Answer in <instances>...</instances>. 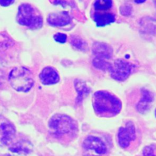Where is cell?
Listing matches in <instances>:
<instances>
[{
  "label": "cell",
  "mask_w": 156,
  "mask_h": 156,
  "mask_svg": "<svg viewBox=\"0 0 156 156\" xmlns=\"http://www.w3.org/2000/svg\"><path fill=\"white\" fill-rule=\"evenodd\" d=\"M93 106L98 116L112 117L120 112L122 103L118 98L111 93L98 91L93 96Z\"/></svg>",
  "instance_id": "6da1fadb"
},
{
  "label": "cell",
  "mask_w": 156,
  "mask_h": 156,
  "mask_svg": "<svg viewBox=\"0 0 156 156\" xmlns=\"http://www.w3.org/2000/svg\"><path fill=\"white\" fill-rule=\"evenodd\" d=\"M16 20L20 25L31 29H38L43 26V17L41 13L29 4H23L19 6Z\"/></svg>",
  "instance_id": "7a4b0ae2"
},
{
  "label": "cell",
  "mask_w": 156,
  "mask_h": 156,
  "mask_svg": "<svg viewBox=\"0 0 156 156\" xmlns=\"http://www.w3.org/2000/svg\"><path fill=\"white\" fill-rule=\"evenodd\" d=\"M9 82L17 91L27 92L34 85V77L32 72L26 67H15L9 73Z\"/></svg>",
  "instance_id": "3957f363"
},
{
  "label": "cell",
  "mask_w": 156,
  "mask_h": 156,
  "mask_svg": "<svg viewBox=\"0 0 156 156\" xmlns=\"http://www.w3.org/2000/svg\"><path fill=\"white\" fill-rule=\"evenodd\" d=\"M49 128L52 134L60 136L74 132L77 125L71 117L65 115L57 114L50 119Z\"/></svg>",
  "instance_id": "277c9868"
},
{
  "label": "cell",
  "mask_w": 156,
  "mask_h": 156,
  "mask_svg": "<svg viewBox=\"0 0 156 156\" xmlns=\"http://www.w3.org/2000/svg\"><path fill=\"white\" fill-rule=\"evenodd\" d=\"M134 65L123 59H116L109 70L110 76L118 81H124L129 77Z\"/></svg>",
  "instance_id": "5b68a950"
},
{
  "label": "cell",
  "mask_w": 156,
  "mask_h": 156,
  "mask_svg": "<svg viewBox=\"0 0 156 156\" xmlns=\"http://www.w3.org/2000/svg\"><path fill=\"white\" fill-rule=\"evenodd\" d=\"M135 138V127L132 122L129 121L126 124L124 127L119 128L118 133V138L119 144L122 148L127 147L130 142L133 141Z\"/></svg>",
  "instance_id": "8992f818"
},
{
  "label": "cell",
  "mask_w": 156,
  "mask_h": 156,
  "mask_svg": "<svg viewBox=\"0 0 156 156\" xmlns=\"http://www.w3.org/2000/svg\"><path fill=\"white\" fill-rule=\"evenodd\" d=\"M83 147L87 150H91L99 155L105 154L107 149L105 143L99 138L94 136H87L83 143Z\"/></svg>",
  "instance_id": "52a82bcc"
},
{
  "label": "cell",
  "mask_w": 156,
  "mask_h": 156,
  "mask_svg": "<svg viewBox=\"0 0 156 156\" xmlns=\"http://www.w3.org/2000/svg\"><path fill=\"white\" fill-rule=\"evenodd\" d=\"M47 21L48 23L54 26H65L71 23V19L68 12L62 11L50 13Z\"/></svg>",
  "instance_id": "ba28073f"
},
{
  "label": "cell",
  "mask_w": 156,
  "mask_h": 156,
  "mask_svg": "<svg viewBox=\"0 0 156 156\" xmlns=\"http://www.w3.org/2000/svg\"><path fill=\"white\" fill-rule=\"evenodd\" d=\"M15 129L12 123L4 121L0 123V141L4 145H8L13 139Z\"/></svg>",
  "instance_id": "9c48e42d"
},
{
  "label": "cell",
  "mask_w": 156,
  "mask_h": 156,
  "mask_svg": "<svg viewBox=\"0 0 156 156\" xmlns=\"http://www.w3.org/2000/svg\"><path fill=\"white\" fill-rule=\"evenodd\" d=\"M40 80L44 85H52L57 83L59 80V75L55 68L51 66L44 68L40 74Z\"/></svg>",
  "instance_id": "30bf717a"
},
{
  "label": "cell",
  "mask_w": 156,
  "mask_h": 156,
  "mask_svg": "<svg viewBox=\"0 0 156 156\" xmlns=\"http://www.w3.org/2000/svg\"><path fill=\"white\" fill-rule=\"evenodd\" d=\"M92 51L96 58L108 60L112 55L113 50L107 44L101 42H96L92 47Z\"/></svg>",
  "instance_id": "8fae6325"
},
{
  "label": "cell",
  "mask_w": 156,
  "mask_h": 156,
  "mask_svg": "<svg viewBox=\"0 0 156 156\" xmlns=\"http://www.w3.org/2000/svg\"><path fill=\"white\" fill-rule=\"evenodd\" d=\"M154 96L151 91L146 89L143 90L141 98L136 105L137 110L141 113L146 112L150 108Z\"/></svg>",
  "instance_id": "7c38bea8"
},
{
  "label": "cell",
  "mask_w": 156,
  "mask_h": 156,
  "mask_svg": "<svg viewBox=\"0 0 156 156\" xmlns=\"http://www.w3.org/2000/svg\"><path fill=\"white\" fill-rule=\"evenodd\" d=\"M93 20L97 26L104 27L113 23L115 21V16L111 13H95L93 15Z\"/></svg>",
  "instance_id": "4fadbf2b"
},
{
  "label": "cell",
  "mask_w": 156,
  "mask_h": 156,
  "mask_svg": "<svg viewBox=\"0 0 156 156\" xmlns=\"http://www.w3.org/2000/svg\"><path fill=\"white\" fill-rule=\"evenodd\" d=\"M76 89L77 91L78 96L76 99V103H80L82 101L85 96H86L90 92V88L87 86L85 82L78 80L76 82Z\"/></svg>",
  "instance_id": "5bb4252c"
},
{
  "label": "cell",
  "mask_w": 156,
  "mask_h": 156,
  "mask_svg": "<svg viewBox=\"0 0 156 156\" xmlns=\"http://www.w3.org/2000/svg\"><path fill=\"white\" fill-rule=\"evenodd\" d=\"M31 145L25 141H19L13 145L12 147L10 148V150L13 152H23V153H28L30 151Z\"/></svg>",
  "instance_id": "9a60e30c"
},
{
  "label": "cell",
  "mask_w": 156,
  "mask_h": 156,
  "mask_svg": "<svg viewBox=\"0 0 156 156\" xmlns=\"http://www.w3.org/2000/svg\"><path fill=\"white\" fill-rule=\"evenodd\" d=\"M93 65L95 68L102 71H109L112 66V64L107 62V60L96 57L93 60Z\"/></svg>",
  "instance_id": "2e32d148"
},
{
  "label": "cell",
  "mask_w": 156,
  "mask_h": 156,
  "mask_svg": "<svg viewBox=\"0 0 156 156\" xmlns=\"http://www.w3.org/2000/svg\"><path fill=\"white\" fill-rule=\"evenodd\" d=\"M93 5L96 10H107L112 7V0H95Z\"/></svg>",
  "instance_id": "e0dca14e"
},
{
  "label": "cell",
  "mask_w": 156,
  "mask_h": 156,
  "mask_svg": "<svg viewBox=\"0 0 156 156\" xmlns=\"http://www.w3.org/2000/svg\"><path fill=\"white\" fill-rule=\"evenodd\" d=\"M72 45L79 50H83L86 47V43L80 38L77 37H73L71 39Z\"/></svg>",
  "instance_id": "ac0fdd59"
},
{
  "label": "cell",
  "mask_w": 156,
  "mask_h": 156,
  "mask_svg": "<svg viewBox=\"0 0 156 156\" xmlns=\"http://www.w3.org/2000/svg\"><path fill=\"white\" fill-rule=\"evenodd\" d=\"M143 156H156V147L153 145L145 146L143 150Z\"/></svg>",
  "instance_id": "d6986e66"
},
{
  "label": "cell",
  "mask_w": 156,
  "mask_h": 156,
  "mask_svg": "<svg viewBox=\"0 0 156 156\" xmlns=\"http://www.w3.org/2000/svg\"><path fill=\"white\" fill-rule=\"evenodd\" d=\"M54 39L60 43H65L67 40V36L63 33H57L54 35Z\"/></svg>",
  "instance_id": "ffe728a7"
},
{
  "label": "cell",
  "mask_w": 156,
  "mask_h": 156,
  "mask_svg": "<svg viewBox=\"0 0 156 156\" xmlns=\"http://www.w3.org/2000/svg\"><path fill=\"white\" fill-rule=\"evenodd\" d=\"M15 0H0V5L1 6L7 7L14 2Z\"/></svg>",
  "instance_id": "44dd1931"
},
{
  "label": "cell",
  "mask_w": 156,
  "mask_h": 156,
  "mask_svg": "<svg viewBox=\"0 0 156 156\" xmlns=\"http://www.w3.org/2000/svg\"><path fill=\"white\" fill-rule=\"evenodd\" d=\"M134 1H135V2H136L137 4H141V3L145 2L146 0H134Z\"/></svg>",
  "instance_id": "7402d4cb"
},
{
  "label": "cell",
  "mask_w": 156,
  "mask_h": 156,
  "mask_svg": "<svg viewBox=\"0 0 156 156\" xmlns=\"http://www.w3.org/2000/svg\"><path fill=\"white\" fill-rule=\"evenodd\" d=\"M153 1H154V5L156 7V0H153Z\"/></svg>",
  "instance_id": "603a6c76"
},
{
  "label": "cell",
  "mask_w": 156,
  "mask_h": 156,
  "mask_svg": "<svg viewBox=\"0 0 156 156\" xmlns=\"http://www.w3.org/2000/svg\"><path fill=\"white\" fill-rule=\"evenodd\" d=\"M155 116H156V109H155Z\"/></svg>",
  "instance_id": "cb8c5ba5"
}]
</instances>
